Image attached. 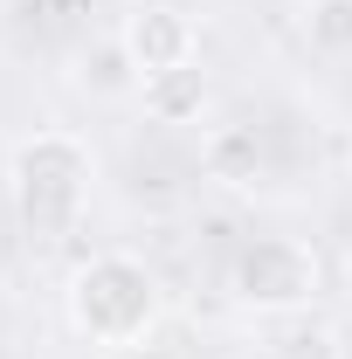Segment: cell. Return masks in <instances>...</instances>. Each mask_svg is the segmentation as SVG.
<instances>
[{
  "instance_id": "5b68a950",
  "label": "cell",
  "mask_w": 352,
  "mask_h": 359,
  "mask_svg": "<svg viewBox=\"0 0 352 359\" xmlns=\"http://www.w3.org/2000/svg\"><path fill=\"white\" fill-rule=\"evenodd\" d=\"M138 104H145L152 125H201L208 104H215V83H208L201 62H180V69L145 76V83H138Z\"/></svg>"
},
{
  "instance_id": "ba28073f",
  "label": "cell",
  "mask_w": 352,
  "mask_h": 359,
  "mask_svg": "<svg viewBox=\"0 0 352 359\" xmlns=\"http://www.w3.org/2000/svg\"><path fill=\"white\" fill-rule=\"evenodd\" d=\"M138 62H132V48L118 42H90L83 55H76V90H90V97H138Z\"/></svg>"
},
{
  "instance_id": "3957f363",
  "label": "cell",
  "mask_w": 352,
  "mask_h": 359,
  "mask_svg": "<svg viewBox=\"0 0 352 359\" xmlns=\"http://www.w3.org/2000/svg\"><path fill=\"white\" fill-rule=\"evenodd\" d=\"M228 290H235L242 311H256V318H297V311H311V297H318V256H311V242L263 235V242H249V249L235 256Z\"/></svg>"
},
{
  "instance_id": "7a4b0ae2",
  "label": "cell",
  "mask_w": 352,
  "mask_h": 359,
  "mask_svg": "<svg viewBox=\"0 0 352 359\" xmlns=\"http://www.w3.org/2000/svg\"><path fill=\"white\" fill-rule=\"evenodd\" d=\"M62 304H69V325L83 332L90 346L125 359L159 332V276L138 256H125V249H104V256H90L69 276Z\"/></svg>"
},
{
  "instance_id": "9c48e42d",
  "label": "cell",
  "mask_w": 352,
  "mask_h": 359,
  "mask_svg": "<svg viewBox=\"0 0 352 359\" xmlns=\"http://www.w3.org/2000/svg\"><path fill=\"white\" fill-rule=\"evenodd\" d=\"M297 28H304L311 55L346 62L352 55V0H304V7H297Z\"/></svg>"
},
{
  "instance_id": "277c9868",
  "label": "cell",
  "mask_w": 352,
  "mask_h": 359,
  "mask_svg": "<svg viewBox=\"0 0 352 359\" xmlns=\"http://www.w3.org/2000/svg\"><path fill=\"white\" fill-rule=\"evenodd\" d=\"M118 42L132 48L138 76H159V69H180V62H201V28L180 14L173 0H145L138 14H125Z\"/></svg>"
},
{
  "instance_id": "8992f818",
  "label": "cell",
  "mask_w": 352,
  "mask_h": 359,
  "mask_svg": "<svg viewBox=\"0 0 352 359\" xmlns=\"http://www.w3.org/2000/svg\"><path fill=\"white\" fill-rule=\"evenodd\" d=\"M201 166L221 187H256L263 180V138L249 132V125H215V132L201 138Z\"/></svg>"
},
{
  "instance_id": "52a82bcc",
  "label": "cell",
  "mask_w": 352,
  "mask_h": 359,
  "mask_svg": "<svg viewBox=\"0 0 352 359\" xmlns=\"http://www.w3.org/2000/svg\"><path fill=\"white\" fill-rule=\"evenodd\" d=\"M263 359H346V346L318 311H297V318H269Z\"/></svg>"
},
{
  "instance_id": "30bf717a",
  "label": "cell",
  "mask_w": 352,
  "mask_h": 359,
  "mask_svg": "<svg viewBox=\"0 0 352 359\" xmlns=\"http://www.w3.org/2000/svg\"><path fill=\"white\" fill-rule=\"evenodd\" d=\"M346 290H352V249H346Z\"/></svg>"
},
{
  "instance_id": "6da1fadb",
  "label": "cell",
  "mask_w": 352,
  "mask_h": 359,
  "mask_svg": "<svg viewBox=\"0 0 352 359\" xmlns=\"http://www.w3.org/2000/svg\"><path fill=\"white\" fill-rule=\"evenodd\" d=\"M90 180H97V159H90L83 138L62 132V125H42V132H28L7 152L14 215H21L28 235H42V242L76 235V222L90 215Z\"/></svg>"
}]
</instances>
